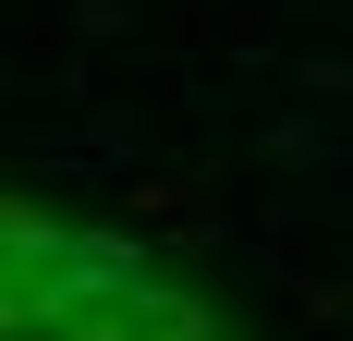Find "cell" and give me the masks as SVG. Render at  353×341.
<instances>
[{
	"label": "cell",
	"instance_id": "obj_1",
	"mask_svg": "<svg viewBox=\"0 0 353 341\" xmlns=\"http://www.w3.org/2000/svg\"><path fill=\"white\" fill-rule=\"evenodd\" d=\"M0 341H232V317L37 195H0Z\"/></svg>",
	"mask_w": 353,
	"mask_h": 341
}]
</instances>
